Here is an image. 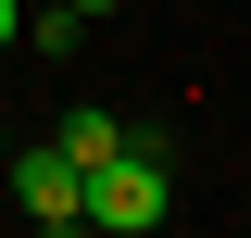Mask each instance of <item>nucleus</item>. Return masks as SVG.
I'll return each mask as SVG.
<instances>
[{"mask_svg": "<svg viewBox=\"0 0 251 238\" xmlns=\"http://www.w3.org/2000/svg\"><path fill=\"white\" fill-rule=\"evenodd\" d=\"M0 150H13V125H0Z\"/></svg>", "mask_w": 251, "mask_h": 238, "instance_id": "nucleus-6", "label": "nucleus"}, {"mask_svg": "<svg viewBox=\"0 0 251 238\" xmlns=\"http://www.w3.org/2000/svg\"><path fill=\"white\" fill-rule=\"evenodd\" d=\"M0 176H13L25 226H88V176H75V163H63L50 138H38V150H0Z\"/></svg>", "mask_w": 251, "mask_h": 238, "instance_id": "nucleus-2", "label": "nucleus"}, {"mask_svg": "<svg viewBox=\"0 0 251 238\" xmlns=\"http://www.w3.org/2000/svg\"><path fill=\"white\" fill-rule=\"evenodd\" d=\"M0 50H25V0H0Z\"/></svg>", "mask_w": 251, "mask_h": 238, "instance_id": "nucleus-4", "label": "nucleus"}, {"mask_svg": "<svg viewBox=\"0 0 251 238\" xmlns=\"http://www.w3.org/2000/svg\"><path fill=\"white\" fill-rule=\"evenodd\" d=\"M63 13H88V25H100V13H113V0H63Z\"/></svg>", "mask_w": 251, "mask_h": 238, "instance_id": "nucleus-5", "label": "nucleus"}, {"mask_svg": "<svg viewBox=\"0 0 251 238\" xmlns=\"http://www.w3.org/2000/svg\"><path fill=\"white\" fill-rule=\"evenodd\" d=\"M126 138H138V125H113V113H63V138H50V150L75 163V176H88V163H113Z\"/></svg>", "mask_w": 251, "mask_h": 238, "instance_id": "nucleus-3", "label": "nucleus"}, {"mask_svg": "<svg viewBox=\"0 0 251 238\" xmlns=\"http://www.w3.org/2000/svg\"><path fill=\"white\" fill-rule=\"evenodd\" d=\"M163 213H176V150L138 125L113 163H88V226H100V238H151Z\"/></svg>", "mask_w": 251, "mask_h": 238, "instance_id": "nucleus-1", "label": "nucleus"}]
</instances>
